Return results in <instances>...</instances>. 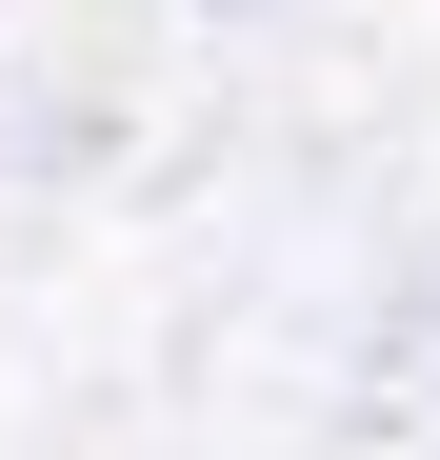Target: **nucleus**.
Instances as JSON below:
<instances>
[]
</instances>
